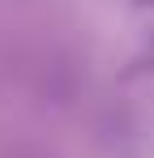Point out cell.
Instances as JSON below:
<instances>
[{
  "instance_id": "6da1fadb",
  "label": "cell",
  "mask_w": 154,
  "mask_h": 158,
  "mask_svg": "<svg viewBox=\"0 0 154 158\" xmlns=\"http://www.w3.org/2000/svg\"><path fill=\"white\" fill-rule=\"evenodd\" d=\"M133 4H137V9H154V0H133Z\"/></svg>"
}]
</instances>
